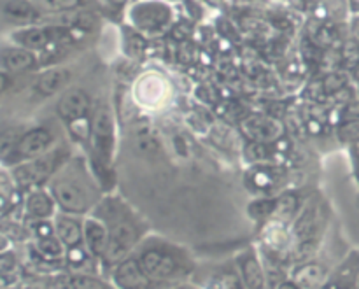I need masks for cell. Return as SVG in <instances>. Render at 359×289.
<instances>
[{"instance_id":"4316f807","label":"cell","mask_w":359,"mask_h":289,"mask_svg":"<svg viewBox=\"0 0 359 289\" xmlns=\"http://www.w3.org/2000/svg\"><path fill=\"white\" fill-rule=\"evenodd\" d=\"M30 231L34 238H44L55 235V223L53 220H30Z\"/></svg>"},{"instance_id":"d590c367","label":"cell","mask_w":359,"mask_h":289,"mask_svg":"<svg viewBox=\"0 0 359 289\" xmlns=\"http://www.w3.org/2000/svg\"><path fill=\"white\" fill-rule=\"evenodd\" d=\"M167 2H174V0H167Z\"/></svg>"},{"instance_id":"8d00e7d4","label":"cell","mask_w":359,"mask_h":289,"mask_svg":"<svg viewBox=\"0 0 359 289\" xmlns=\"http://www.w3.org/2000/svg\"><path fill=\"white\" fill-rule=\"evenodd\" d=\"M133 2H139V0H133Z\"/></svg>"},{"instance_id":"9c48e42d","label":"cell","mask_w":359,"mask_h":289,"mask_svg":"<svg viewBox=\"0 0 359 289\" xmlns=\"http://www.w3.org/2000/svg\"><path fill=\"white\" fill-rule=\"evenodd\" d=\"M144 272L153 283H165L172 281L179 274V263L174 255L161 249H147L139 256Z\"/></svg>"},{"instance_id":"8fae6325","label":"cell","mask_w":359,"mask_h":289,"mask_svg":"<svg viewBox=\"0 0 359 289\" xmlns=\"http://www.w3.org/2000/svg\"><path fill=\"white\" fill-rule=\"evenodd\" d=\"M42 16L35 0H2V20L14 28L35 25Z\"/></svg>"},{"instance_id":"ac0fdd59","label":"cell","mask_w":359,"mask_h":289,"mask_svg":"<svg viewBox=\"0 0 359 289\" xmlns=\"http://www.w3.org/2000/svg\"><path fill=\"white\" fill-rule=\"evenodd\" d=\"M70 79H72V70L65 69V67H51L39 74L34 88L41 97H53L58 91L65 90Z\"/></svg>"},{"instance_id":"4dcf8cb0","label":"cell","mask_w":359,"mask_h":289,"mask_svg":"<svg viewBox=\"0 0 359 289\" xmlns=\"http://www.w3.org/2000/svg\"><path fill=\"white\" fill-rule=\"evenodd\" d=\"M353 35H354V39H356V42L359 44V16L354 18V21H353Z\"/></svg>"},{"instance_id":"f1b7e54d","label":"cell","mask_w":359,"mask_h":289,"mask_svg":"<svg viewBox=\"0 0 359 289\" xmlns=\"http://www.w3.org/2000/svg\"><path fill=\"white\" fill-rule=\"evenodd\" d=\"M340 137L344 140H359V119H353V121L346 123L340 130Z\"/></svg>"},{"instance_id":"30bf717a","label":"cell","mask_w":359,"mask_h":289,"mask_svg":"<svg viewBox=\"0 0 359 289\" xmlns=\"http://www.w3.org/2000/svg\"><path fill=\"white\" fill-rule=\"evenodd\" d=\"M58 114L63 121L69 123L90 118L91 98L81 88H67L58 100Z\"/></svg>"},{"instance_id":"cb8c5ba5","label":"cell","mask_w":359,"mask_h":289,"mask_svg":"<svg viewBox=\"0 0 359 289\" xmlns=\"http://www.w3.org/2000/svg\"><path fill=\"white\" fill-rule=\"evenodd\" d=\"M203 289H248L238 272H224L209 281Z\"/></svg>"},{"instance_id":"3957f363","label":"cell","mask_w":359,"mask_h":289,"mask_svg":"<svg viewBox=\"0 0 359 289\" xmlns=\"http://www.w3.org/2000/svg\"><path fill=\"white\" fill-rule=\"evenodd\" d=\"M137 242H139V228L128 217H116L109 224V246L102 260L107 265H118L119 262L128 258Z\"/></svg>"},{"instance_id":"ba28073f","label":"cell","mask_w":359,"mask_h":289,"mask_svg":"<svg viewBox=\"0 0 359 289\" xmlns=\"http://www.w3.org/2000/svg\"><path fill=\"white\" fill-rule=\"evenodd\" d=\"M241 128L251 142L266 144V146L273 142H280V139L284 137V132H286L283 121L269 114L248 116L241 123Z\"/></svg>"},{"instance_id":"8992f818","label":"cell","mask_w":359,"mask_h":289,"mask_svg":"<svg viewBox=\"0 0 359 289\" xmlns=\"http://www.w3.org/2000/svg\"><path fill=\"white\" fill-rule=\"evenodd\" d=\"M53 146V135L48 128L44 126H35V128L28 130V132L21 133L18 139L16 146H14L11 156L4 161V165H18L23 161L34 160V158L42 156V154L49 153V147Z\"/></svg>"},{"instance_id":"4fadbf2b","label":"cell","mask_w":359,"mask_h":289,"mask_svg":"<svg viewBox=\"0 0 359 289\" xmlns=\"http://www.w3.org/2000/svg\"><path fill=\"white\" fill-rule=\"evenodd\" d=\"M25 213L30 220H53L56 216V200L49 189L42 186L30 189L23 200Z\"/></svg>"},{"instance_id":"484cf974","label":"cell","mask_w":359,"mask_h":289,"mask_svg":"<svg viewBox=\"0 0 359 289\" xmlns=\"http://www.w3.org/2000/svg\"><path fill=\"white\" fill-rule=\"evenodd\" d=\"M91 258H93V256H91V253L88 251L84 244L77 246V248L67 249L65 253L67 263H69V267H74V269H81V267L86 265Z\"/></svg>"},{"instance_id":"e575fe53","label":"cell","mask_w":359,"mask_h":289,"mask_svg":"<svg viewBox=\"0 0 359 289\" xmlns=\"http://www.w3.org/2000/svg\"><path fill=\"white\" fill-rule=\"evenodd\" d=\"M316 289H328L326 286H321V288H316Z\"/></svg>"},{"instance_id":"1f68e13d","label":"cell","mask_w":359,"mask_h":289,"mask_svg":"<svg viewBox=\"0 0 359 289\" xmlns=\"http://www.w3.org/2000/svg\"><path fill=\"white\" fill-rule=\"evenodd\" d=\"M105 2H107L109 6L123 7V6H126V4H128V2H133V0H105Z\"/></svg>"},{"instance_id":"6da1fadb","label":"cell","mask_w":359,"mask_h":289,"mask_svg":"<svg viewBox=\"0 0 359 289\" xmlns=\"http://www.w3.org/2000/svg\"><path fill=\"white\" fill-rule=\"evenodd\" d=\"M49 191L53 193L62 213L76 216L90 213L100 200L98 184H95L93 177L81 163L60 167L58 172L49 179Z\"/></svg>"},{"instance_id":"7a4b0ae2","label":"cell","mask_w":359,"mask_h":289,"mask_svg":"<svg viewBox=\"0 0 359 289\" xmlns=\"http://www.w3.org/2000/svg\"><path fill=\"white\" fill-rule=\"evenodd\" d=\"M135 30L146 35H160L170 27L172 9L165 0H139L128 11Z\"/></svg>"},{"instance_id":"d6986e66","label":"cell","mask_w":359,"mask_h":289,"mask_svg":"<svg viewBox=\"0 0 359 289\" xmlns=\"http://www.w3.org/2000/svg\"><path fill=\"white\" fill-rule=\"evenodd\" d=\"M291 279L302 289H316L325 286L328 279V269L319 262H302L297 269L293 270Z\"/></svg>"},{"instance_id":"7402d4cb","label":"cell","mask_w":359,"mask_h":289,"mask_svg":"<svg viewBox=\"0 0 359 289\" xmlns=\"http://www.w3.org/2000/svg\"><path fill=\"white\" fill-rule=\"evenodd\" d=\"M35 2L41 7L42 13L65 14L83 9L86 0H35Z\"/></svg>"},{"instance_id":"277c9868","label":"cell","mask_w":359,"mask_h":289,"mask_svg":"<svg viewBox=\"0 0 359 289\" xmlns=\"http://www.w3.org/2000/svg\"><path fill=\"white\" fill-rule=\"evenodd\" d=\"M58 158L53 156L51 153H46L42 156L34 158V160L14 165L11 174H13L20 189L30 191V189L42 186V182H46L48 179H51L58 172Z\"/></svg>"},{"instance_id":"9a60e30c","label":"cell","mask_w":359,"mask_h":289,"mask_svg":"<svg viewBox=\"0 0 359 289\" xmlns=\"http://www.w3.org/2000/svg\"><path fill=\"white\" fill-rule=\"evenodd\" d=\"M84 246L95 260L104 258L109 246V224L98 217H84Z\"/></svg>"},{"instance_id":"5bb4252c","label":"cell","mask_w":359,"mask_h":289,"mask_svg":"<svg viewBox=\"0 0 359 289\" xmlns=\"http://www.w3.org/2000/svg\"><path fill=\"white\" fill-rule=\"evenodd\" d=\"M53 223H55L56 237L63 242L67 249L84 244V220H81L79 216L69 213H56Z\"/></svg>"},{"instance_id":"44dd1931","label":"cell","mask_w":359,"mask_h":289,"mask_svg":"<svg viewBox=\"0 0 359 289\" xmlns=\"http://www.w3.org/2000/svg\"><path fill=\"white\" fill-rule=\"evenodd\" d=\"M298 213V199L293 193H284V195L277 196L276 213H273L272 220L280 221V223L290 224L294 220Z\"/></svg>"},{"instance_id":"52a82bcc","label":"cell","mask_w":359,"mask_h":289,"mask_svg":"<svg viewBox=\"0 0 359 289\" xmlns=\"http://www.w3.org/2000/svg\"><path fill=\"white\" fill-rule=\"evenodd\" d=\"M65 35V28L58 27H46V25H28V27L14 28L13 34L9 35L11 42L21 48H27L30 51H46L56 42H60Z\"/></svg>"},{"instance_id":"e0dca14e","label":"cell","mask_w":359,"mask_h":289,"mask_svg":"<svg viewBox=\"0 0 359 289\" xmlns=\"http://www.w3.org/2000/svg\"><path fill=\"white\" fill-rule=\"evenodd\" d=\"M238 274L248 289H265L266 288V272L263 269L262 260L258 258L252 249L245 251L238 258Z\"/></svg>"},{"instance_id":"ffe728a7","label":"cell","mask_w":359,"mask_h":289,"mask_svg":"<svg viewBox=\"0 0 359 289\" xmlns=\"http://www.w3.org/2000/svg\"><path fill=\"white\" fill-rule=\"evenodd\" d=\"M34 253L42 263H55V262H58V260L65 258L67 248L63 246V242L60 241L55 234V235H51V237L35 238Z\"/></svg>"},{"instance_id":"603a6c76","label":"cell","mask_w":359,"mask_h":289,"mask_svg":"<svg viewBox=\"0 0 359 289\" xmlns=\"http://www.w3.org/2000/svg\"><path fill=\"white\" fill-rule=\"evenodd\" d=\"M277 199H259L249 206V216L256 221H269L272 220L273 213H276Z\"/></svg>"},{"instance_id":"83f0119b","label":"cell","mask_w":359,"mask_h":289,"mask_svg":"<svg viewBox=\"0 0 359 289\" xmlns=\"http://www.w3.org/2000/svg\"><path fill=\"white\" fill-rule=\"evenodd\" d=\"M251 182L256 189H259V191H266V189H270L273 186V177L270 172L259 168V170H256L255 174H252Z\"/></svg>"},{"instance_id":"d6a6232c","label":"cell","mask_w":359,"mask_h":289,"mask_svg":"<svg viewBox=\"0 0 359 289\" xmlns=\"http://www.w3.org/2000/svg\"><path fill=\"white\" fill-rule=\"evenodd\" d=\"M172 289H196V288L189 286V284H179V286H175V288H172Z\"/></svg>"},{"instance_id":"836d02e7","label":"cell","mask_w":359,"mask_h":289,"mask_svg":"<svg viewBox=\"0 0 359 289\" xmlns=\"http://www.w3.org/2000/svg\"><path fill=\"white\" fill-rule=\"evenodd\" d=\"M356 289H359V276L356 277Z\"/></svg>"},{"instance_id":"d4e9b609","label":"cell","mask_w":359,"mask_h":289,"mask_svg":"<svg viewBox=\"0 0 359 289\" xmlns=\"http://www.w3.org/2000/svg\"><path fill=\"white\" fill-rule=\"evenodd\" d=\"M69 288L70 289H109L107 284L97 276L91 274H74L69 277Z\"/></svg>"},{"instance_id":"5b68a950","label":"cell","mask_w":359,"mask_h":289,"mask_svg":"<svg viewBox=\"0 0 359 289\" xmlns=\"http://www.w3.org/2000/svg\"><path fill=\"white\" fill-rule=\"evenodd\" d=\"M91 144L102 165H109L114 149V116L107 105H100L91 116Z\"/></svg>"},{"instance_id":"f546056e","label":"cell","mask_w":359,"mask_h":289,"mask_svg":"<svg viewBox=\"0 0 359 289\" xmlns=\"http://www.w3.org/2000/svg\"><path fill=\"white\" fill-rule=\"evenodd\" d=\"M276 289H302V288L298 286V284L294 283L293 279H284V281H280L279 284H277Z\"/></svg>"},{"instance_id":"2e32d148","label":"cell","mask_w":359,"mask_h":289,"mask_svg":"<svg viewBox=\"0 0 359 289\" xmlns=\"http://www.w3.org/2000/svg\"><path fill=\"white\" fill-rule=\"evenodd\" d=\"M37 65V55L21 46L9 44L2 49V70L7 76L27 72Z\"/></svg>"},{"instance_id":"7c38bea8","label":"cell","mask_w":359,"mask_h":289,"mask_svg":"<svg viewBox=\"0 0 359 289\" xmlns=\"http://www.w3.org/2000/svg\"><path fill=\"white\" fill-rule=\"evenodd\" d=\"M112 283L118 289H149L153 281L146 276L139 258H125L114 265Z\"/></svg>"}]
</instances>
